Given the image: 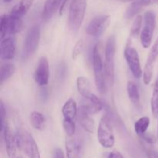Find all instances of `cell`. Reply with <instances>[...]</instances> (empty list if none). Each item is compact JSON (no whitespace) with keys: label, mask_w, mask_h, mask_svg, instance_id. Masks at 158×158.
<instances>
[{"label":"cell","mask_w":158,"mask_h":158,"mask_svg":"<svg viewBox=\"0 0 158 158\" xmlns=\"http://www.w3.org/2000/svg\"><path fill=\"white\" fill-rule=\"evenodd\" d=\"M89 103L88 104H84L83 106L90 114H97L103 109V103L95 94H93L92 97L89 99Z\"/></svg>","instance_id":"obj_21"},{"label":"cell","mask_w":158,"mask_h":158,"mask_svg":"<svg viewBox=\"0 0 158 158\" xmlns=\"http://www.w3.org/2000/svg\"><path fill=\"white\" fill-rule=\"evenodd\" d=\"M120 2H131V1H135V0H119Z\"/></svg>","instance_id":"obj_38"},{"label":"cell","mask_w":158,"mask_h":158,"mask_svg":"<svg viewBox=\"0 0 158 158\" xmlns=\"http://www.w3.org/2000/svg\"><path fill=\"white\" fill-rule=\"evenodd\" d=\"M40 40V28L38 25H34L26 34L23 44L22 58L26 60L30 58L37 50Z\"/></svg>","instance_id":"obj_6"},{"label":"cell","mask_w":158,"mask_h":158,"mask_svg":"<svg viewBox=\"0 0 158 158\" xmlns=\"http://www.w3.org/2000/svg\"><path fill=\"white\" fill-rule=\"evenodd\" d=\"M143 7L144 6H143L140 0H135L127 8V9L126 11V14H125V16H126L127 19L133 18L135 15H137L143 9Z\"/></svg>","instance_id":"obj_26"},{"label":"cell","mask_w":158,"mask_h":158,"mask_svg":"<svg viewBox=\"0 0 158 158\" xmlns=\"http://www.w3.org/2000/svg\"><path fill=\"white\" fill-rule=\"evenodd\" d=\"M142 21H143L142 15H138L136 16L135 19H134V23L132 24V26H131V32H130L131 38H135V37H137L139 35L140 29H141Z\"/></svg>","instance_id":"obj_28"},{"label":"cell","mask_w":158,"mask_h":158,"mask_svg":"<svg viewBox=\"0 0 158 158\" xmlns=\"http://www.w3.org/2000/svg\"><path fill=\"white\" fill-rule=\"evenodd\" d=\"M143 6H151V5L157 4L158 3V0H140Z\"/></svg>","instance_id":"obj_36"},{"label":"cell","mask_w":158,"mask_h":158,"mask_svg":"<svg viewBox=\"0 0 158 158\" xmlns=\"http://www.w3.org/2000/svg\"><path fill=\"white\" fill-rule=\"evenodd\" d=\"M157 137H158V123H157Z\"/></svg>","instance_id":"obj_40"},{"label":"cell","mask_w":158,"mask_h":158,"mask_svg":"<svg viewBox=\"0 0 158 158\" xmlns=\"http://www.w3.org/2000/svg\"><path fill=\"white\" fill-rule=\"evenodd\" d=\"M3 1H4L6 3H9L10 2H12V0H3Z\"/></svg>","instance_id":"obj_39"},{"label":"cell","mask_w":158,"mask_h":158,"mask_svg":"<svg viewBox=\"0 0 158 158\" xmlns=\"http://www.w3.org/2000/svg\"><path fill=\"white\" fill-rule=\"evenodd\" d=\"M127 94L131 103L134 105H139L140 102V96L139 89L134 82H129L127 84Z\"/></svg>","instance_id":"obj_24"},{"label":"cell","mask_w":158,"mask_h":158,"mask_svg":"<svg viewBox=\"0 0 158 158\" xmlns=\"http://www.w3.org/2000/svg\"><path fill=\"white\" fill-rule=\"evenodd\" d=\"M143 20L144 25L140 32V43L143 47L147 49L151 46L156 28L155 14L151 11H148L144 13Z\"/></svg>","instance_id":"obj_8"},{"label":"cell","mask_w":158,"mask_h":158,"mask_svg":"<svg viewBox=\"0 0 158 158\" xmlns=\"http://www.w3.org/2000/svg\"><path fill=\"white\" fill-rule=\"evenodd\" d=\"M16 40L15 37L9 36L2 40L0 44V57L3 60H11L15 57Z\"/></svg>","instance_id":"obj_14"},{"label":"cell","mask_w":158,"mask_h":158,"mask_svg":"<svg viewBox=\"0 0 158 158\" xmlns=\"http://www.w3.org/2000/svg\"><path fill=\"white\" fill-rule=\"evenodd\" d=\"M29 121H30V123L32 126V127L41 131V130L43 129L45 126L46 118H45L44 115L40 112L32 111L30 114V117H29Z\"/></svg>","instance_id":"obj_22"},{"label":"cell","mask_w":158,"mask_h":158,"mask_svg":"<svg viewBox=\"0 0 158 158\" xmlns=\"http://www.w3.org/2000/svg\"><path fill=\"white\" fill-rule=\"evenodd\" d=\"M63 2V0H46L42 12V17L43 19H49L55 12L60 9Z\"/></svg>","instance_id":"obj_17"},{"label":"cell","mask_w":158,"mask_h":158,"mask_svg":"<svg viewBox=\"0 0 158 158\" xmlns=\"http://www.w3.org/2000/svg\"><path fill=\"white\" fill-rule=\"evenodd\" d=\"M15 71V65L11 63H6L0 67V83L2 84L5 81L9 80Z\"/></svg>","instance_id":"obj_23"},{"label":"cell","mask_w":158,"mask_h":158,"mask_svg":"<svg viewBox=\"0 0 158 158\" xmlns=\"http://www.w3.org/2000/svg\"><path fill=\"white\" fill-rule=\"evenodd\" d=\"M151 106L152 114L155 118L158 117V77L156 80L153 89L152 97L151 100Z\"/></svg>","instance_id":"obj_27"},{"label":"cell","mask_w":158,"mask_h":158,"mask_svg":"<svg viewBox=\"0 0 158 158\" xmlns=\"http://www.w3.org/2000/svg\"><path fill=\"white\" fill-rule=\"evenodd\" d=\"M67 158H83L82 148L79 142L73 137L67 136L65 143Z\"/></svg>","instance_id":"obj_16"},{"label":"cell","mask_w":158,"mask_h":158,"mask_svg":"<svg viewBox=\"0 0 158 158\" xmlns=\"http://www.w3.org/2000/svg\"><path fill=\"white\" fill-rule=\"evenodd\" d=\"M110 15H100L91 19L86 28V32L94 37H99L106 31L109 26Z\"/></svg>","instance_id":"obj_10"},{"label":"cell","mask_w":158,"mask_h":158,"mask_svg":"<svg viewBox=\"0 0 158 158\" xmlns=\"http://www.w3.org/2000/svg\"><path fill=\"white\" fill-rule=\"evenodd\" d=\"M150 126V118L148 117H143L137 120L134 123V131L136 134L142 137L146 134Z\"/></svg>","instance_id":"obj_25"},{"label":"cell","mask_w":158,"mask_h":158,"mask_svg":"<svg viewBox=\"0 0 158 158\" xmlns=\"http://www.w3.org/2000/svg\"><path fill=\"white\" fill-rule=\"evenodd\" d=\"M102 43L100 42L94 46L93 50V67L97 90L100 94H104L106 92V79H105L106 74L102 57Z\"/></svg>","instance_id":"obj_1"},{"label":"cell","mask_w":158,"mask_h":158,"mask_svg":"<svg viewBox=\"0 0 158 158\" xmlns=\"http://www.w3.org/2000/svg\"><path fill=\"white\" fill-rule=\"evenodd\" d=\"M77 87L79 93L85 98L89 100L94 94L91 92L90 82L86 77H79L77 79Z\"/></svg>","instance_id":"obj_19"},{"label":"cell","mask_w":158,"mask_h":158,"mask_svg":"<svg viewBox=\"0 0 158 158\" xmlns=\"http://www.w3.org/2000/svg\"><path fill=\"white\" fill-rule=\"evenodd\" d=\"M67 2H68V0H63V3H62L61 6H60V11H59V12H60V15H62V14L63 13V11H64V9H65V7H66Z\"/></svg>","instance_id":"obj_37"},{"label":"cell","mask_w":158,"mask_h":158,"mask_svg":"<svg viewBox=\"0 0 158 158\" xmlns=\"http://www.w3.org/2000/svg\"><path fill=\"white\" fill-rule=\"evenodd\" d=\"M158 57V36L154 42L149 54H148L147 62L145 63L144 70L143 73V83L146 85L150 84L153 77L154 72V66Z\"/></svg>","instance_id":"obj_11"},{"label":"cell","mask_w":158,"mask_h":158,"mask_svg":"<svg viewBox=\"0 0 158 158\" xmlns=\"http://www.w3.org/2000/svg\"><path fill=\"white\" fill-rule=\"evenodd\" d=\"M34 0H20L11 10L9 14L12 16L22 19L30 9Z\"/></svg>","instance_id":"obj_18"},{"label":"cell","mask_w":158,"mask_h":158,"mask_svg":"<svg viewBox=\"0 0 158 158\" xmlns=\"http://www.w3.org/2000/svg\"><path fill=\"white\" fill-rule=\"evenodd\" d=\"M17 147L29 158H41L40 149L35 139L30 133L24 129H19L15 134Z\"/></svg>","instance_id":"obj_2"},{"label":"cell","mask_w":158,"mask_h":158,"mask_svg":"<svg viewBox=\"0 0 158 158\" xmlns=\"http://www.w3.org/2000/svg\"><path fill=\"white\" fill-rule=\"evenodd\" d=\"M86 0H72L69 5L68 15V26L73 32L80 29L86 13Z\"/></svg>","instance_id":"obj_3"},{"label":"cell","mask_w":158,"mask_h":158,"mask_svg":"<svg viewBox=\"0 0 158 158\" xmlns=\"http://www.w3.org/2000/svg\"><path fill=\"white\" fill-rule=\"evenodd\" d=\"M1 131L3 133L8 157L9 158H16V151L18 147H17L15 134L12 133L10 127L7 123H6V125Z\"/></svg>","instance_id":"obj_13"},{"label":"cell","mask_w":158,"mask_h":158,"mask_svg":"<svg viewBox=\"0 0 158 158\" xmlns=\"http://www.w3.org/2000/svg\"><path fill=\"white\" fill-rule=\"evenodd\" d=\"M6 108H5V105L3 103L2 100L0 101V118H1V131L3 129V127L6 125Z\"/></svg>","instance_id":"obj_31"},{"label":"cell","mask_w":158,"mask_h":158,"mask_svg":"<svg viewBox=\"0 0 158 158\" xmlns=\"http://www.w3.org/2000/svg\"><path fill=\"white\" fill-rule=\"evenodd\" d=\"M116 37L110 35L106 41L105 46L104 68L106 81L110 86L114 83L115 77V55H116Z\"/></svg>","instance_id":"obj_4"},{"label":"cell","mask_w":158,"mask_h":158,"mask_svg":"<svg viewBox=\"0 0 158 158\" xmlns=\"http://www.w3.org/2000/svg\"><path fill=\"white\" fill-rule=\"evenodd\" d=\"M63 129L66 132V135L69 137H73L76 132V125L73 119L64 118L63 122Z\"/></svg>","instance_id":"obj_29"},{"label":"cell","mask_w":158,"mask_h":158,"mask_svg":"<svg viewBox=\"0 0 158 158\" xmlns=\"http://www.w3.org/2000/svg\"><path fill=\"white\" fill-rule=\"evenodd\" d=\"M146 154L148 158H158V152L151 148H146Z\"/></svg>","instance_id":"obj_32"},{"label":"cell","mask_w":158,"mask_h":158,"mask_svg":"<svg viewBox=\"0 0 158 158\" xmlns=\"http://www.w3.org/2000/svg\"><path fill=\"white\" fill-rule=\"evenodd\" d=\"M141 137L147 142V143H150V144H152V143H155L156 141L155 137H154L153 135H151V134H145L144 135L142 136Z\"/></svg>","instance_id":"obj_33"},{"label":"cell","mask_w":158,"mask_h":158,"mask_svg":"<svg viewBox=\"0 0 158 158\" xmlns=\"http://www.w3.org/2000/svg\"><path fill=\"white\" fill-rule=\"evenodd\" d=\"M23 20L12 16L10 14H3L0 17V38L3 40L6 35H14L23 29Z\"/></svg>","instance_id":"obj_7"},{"label":"cell","mask_w":158,"mask_h":158,"mask_svg":"<svg viewBox=\"0 0 158 158\" xmlns=\"http://www.w3.org/2000/svg\"><path fill=\"white\" fill-rule=\"evenodd\" d=\"M124 57L133 76L135 78L140 79L143 72L142 71L140 58L137 49L131 46H127L124 49Z\"/></svg>","instance_id":"obj_9"},{"label":"cell","mask_w":158,"mask_h":158,"mask_svg":"<svg viewBox=\"0 0 158 158\" xmlns=\"http://www.w3.org/2000/svg\"><path fill=\"white\" fill-rule=\"evenodd\" d=\"M62 113L64 118L73 119L78 114L77 105L73 99L70 98L64 103L62 109Z\"/></svg>","instance_id":"obj_20"},{"label":"cell","mask_w":158,"mask_h":158,"mask_svg":"<svg viewBox=\"0 0 158 158\" xmlns=\"http://www.w3.org/2000/svg\"><path fill=\"white\" fill-rule=\"evenodd\" d=\"M49 62L46 56H42L39 60L35 69L34 79L40 86H45L49 83Z\"/></svg>","instance_id":"obj_12"},{"label":"cell","mask_w":158,"mask_h":158,"mask_svg":"<svg viewBox=\"0 0 158 158\" xmlns=\"http://www.w3.org/2000/svg\"><path fill=\"white\" fill-rule=\"evenodd\" d=\"M97 139L100 145L105 148H112L115 144L114 131L107 115H103L100 119L97 128Z\"/></svg>","instance_id":"obj_5"},{"label":"cell","mask_w":158,"mask_h":158,"mask_svg":"<svg viewBox=\"0 0 158 158\" xmlns=\"http://www.w3.org/2000/svg\"><path fill=\"white\" fill-rule=\"evenodd\" d=\"M107 158H124V157L119 151H113L110 153H109Z\"/></svg>","instance_id":"obj_34"},{"label":"cell","mask_w":158,"mask_h":158,"mask_svg":"<svg viewBox=\"0 0 158 158\" xmlns=\"http://www.w3.org/2000/svg\"><path fill=\"white\" fill-rule=\"evenodd\" d=\"M89 115H90V114L82 105L80 107L78 114H77V116H78L77 119H78L79 123L81 125L82 127L86 132L92 134V133L94 132V130H95V123H94V120L91 118Z\"/></svg>","instance_id":"obj_15"},{"label":"cell","mask_w":158,"mask_h":158,"mask_svg":"<svg viewBox=\"0 0 158 158\" xmlns=\"http://www.w3.org/2000/svg\"><path fill=\"white\" fill-rule=\"evenodd\" d=\"M83 47H84V43H83V40H79L77 42V43L74 46L72 52V58L73 60H77V57L82 53L83 50Z\"/></svg>","instance_id":"obj_30"},{"label":"cell","mask_w":158,"mask_h":158,"mask_svg":"<svg viewBox=\"0 0 158 158\" xmlns=\"http://www.w3.org/2000/svg\"><path fill=\"white\" fill-rule=\"evenodd\" d=\"M53 158H65L63 151L60 148H56L53 153Z\"/></svg>","instance_id":"obj_35"}]
</instances>
